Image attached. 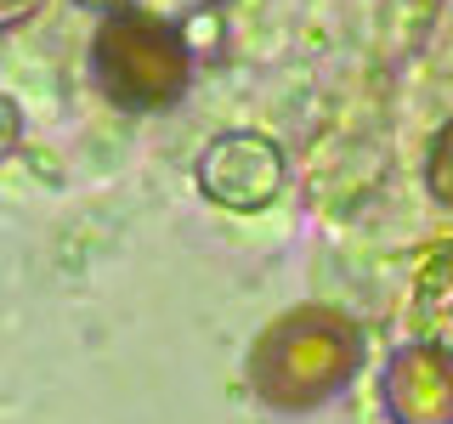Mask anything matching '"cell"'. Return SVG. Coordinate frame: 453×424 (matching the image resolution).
Wrapping results in <instances>:
<instances>
[{
	"label": "cell",
	"mask_w": 453,
	"mask_h": 424,
	"mask_svg": "<svg viewBox=\"0 0 453 424\" xmlns=\"http://www.w3.org/2000/svg\"><path fill=\"white\" fill-rule=\"evenodd\" d=\"M363 367V329L340 306H295L250 345V390L273 413H311L334 402Z\"/></svg>",
	"instance_id": "6da1fadb"
},
{
	"label": "cell",
	"mask_w": 453,
	"mask_h": 424,
	"mask_svg": "<svg viewBox=\"0 0 453 424\" xmlns=\"http://www.w3.org/2000/svg\"><path fill=\"white\" fill-rule=\"evenodd\" d=\"M91 85L125 113H165L193 91V46L170 18L125 6L91 34Z\"/></svg>",
	"instance_id": "7a4b0ae2"
},
{
	"label": "cell",
	"mask_w": 453,
	"mask_h": 424,
	"mask_svg": "<svg viewBox=\"0 0 453 424\" xmlns=\"http://www.w3.org/2000/svg\"><path fill=\"white\" fill-rule=\"evenodd\" d=\"M198 193L221 209H266L283 193V148L261 131H226L198 159Z\"/></svg>",
	"instance_id": "3957f363"
},
{
	"label": "cell",
	"mask_w": 453,
	"mask_h": 424,
	"mask_svg": "<svg viewBox=\"0 0 453 424\" xmlns=\"http://www.w3.org/2000/svg\"><path fill=\"white\" fill-rule=\"evenodd\" d=\"M380 407L391 424H453V345H403L380 374Z\"/></svg>",
	"instance_id": "277c9868"
},
{
	"label": "cell",
	"mask_w": 453,
	"mask_h": 424,
	"mask_svg": "<svg viewBox=\"0 0 453 424\" xmlns=\"http://www.w3.org/2000/svg\"><path fill=\"white\" fill-rule=\"evenodd\" d=\"M414 322L431 345H453V249H436L414 277Z\"/></svg>",
	"instance_id": "5b68a950"
},
{
	"label": "cell",
	"mask_w": 453,
	"mask_h": 424,
	"mask_svg": "<svg viewBox=\"0 0 453 424\" xmlns=\"http://www.w3.org/2000/svg\"><path fill=\"white\" fill-rule=\"evenodd\" d=\"M425 187H431L436 204H453V119L431 136V153H425Z\"/></svg>",
	"instance_id": "8992f818"
},
{
	"label": "cell",
	"mask_w": 453,
	"mask_h": 424,
	"mask_svg": "<svg viewBox=\"0 0 453 424\" xmlns=\"http://www.w3.org/2000/svg\"><path fill=\"white\" fill-rule=\"evenodd\" d=\"M18 141H23V108L12 96H0V164L18 153Z\"/></svg>",
	"instance_id": "52a82bcc"
},
{
	"label": "cell",
	"mask_w": 453,
	"mask_h": 424,
	"mask_svg": "<svg viewBox=\"0 0 453 424\" xmlns=\"http://www.w3.org/2000/svg\"><path fill=\"white\" fill-rule=\"evenodd\" d=\"M40 6H46V0H0V28H18V23H28Z\"/></svg>",
	"instance_id": "ba28073f"
},
{
	"label": "cell",
	"mask_w": 453,
	"mask_h": 424,
	"mask_svg": "<svg viewBox=\"0 0 453 424\" xmlns=\"http://www.w3.org/2000/svg\"><path fill=\"white\" fill-rule=\"evenodd\" d=\"M74 6H85V11H103V18H113V11H125L131 0H74Z\"/></svg>",
	"instance_id": "9c48e42d"
}]
</instances>
